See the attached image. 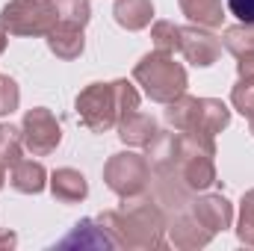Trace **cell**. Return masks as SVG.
I'll return each instance as SVG.
<instances>
[{
    "label": "cell",
    "instance_id": "7",
    "mask_svg": "<svg viewBox=\"0 0 254 251\" xmlns=\"http://www.w3.org/2000/svg\"><path fill=\"white\" fill-rule=\"evenodd\" d=\"M181 54L195 68H210L222 57V39L207 27H181Z\"/></svg>",
    "mask_w": 254,
    "mask_h": 251
},
{
    "label": "cell",
    "instance_id": "17",
    "mask_svg": "<svg viewBox=\"0 0 254 251\" xmlns=\"http://www.w3.org/2000/svg\"><path fill=\"white\" fill-rule=\"evenodd\" d=\"M9 184L21 195H39L48 187V169L42 163H36V160H21V163L12 166Z\"/></svg>",
    "mask_w": 254,
    "mask_h": 251
},
{
    "label": "cell",
    "instance_id": "13",
    "mask_svg": "<svg viewBox=\"0 0 254 251\" xmlns=\"http://www.w3.org/2000/svg\"><path fill=\"white\" fill-rule=\"evenodd\" d=\"M151 157V166L163 175L169 172H178V163H181V133H157L148 145V154Z\"/></svg>",
    "mask_w": 254,
    "mask_h": 251
},
{
    "label": "cell",
    "instance_id": "31",
    "mask_svg": "<svg viewBox=\"0 0 254 251\" xmlns=\"http://www.w3.org/2000/svg\"><path fill=\"white\" fill-rule=\"evenodd\" d=\"M15 246H18V237L12 231H0V249L9 251V249H15Z\"/></svg>",
    "mask_w": 254,
    "mask_h": 251
},
{
    "label": "cell",
    "instance_id": "27",
    "mask_svg": "<svg viewBox=\"0 0 254 251\" xmlns=\"http://www.w3.org/2000/svg\"><path fill=\"white\" fill-rule=\"evenodd\" d=\"M113 92H116V107H119V122L133 116L139 110V92L133 83L127 80H113Z\"/></svg>",
    "mask_w": 254,
    "mask_h": 251
},
{
    "label": "cell",
    "instance_id": "4",
    "mask_svg": "<svg viewBox=\"0 0 254 251\" xmlns=\"http://www.w3.org/2000/svg\"><path fill=\"white\" fill-rule=\"evenodd\" d=\"M104 184L125 201L142 198L148 184H151V163H148V157H142L136 151L113 154L107 160V166H104Z\"/></svg>",
    "mask_w": 254,
    "mask_h": 251
},
{
    "label": "cell",
    "instance_id": "2",
    "mask_svg": "<svg viewBox=\"0 0 254 251\" xmlns=\"http://www.w3.org/2000/svg\"><path fill=\"white\" fill-rule=\"evenodd\" d=\"M133 80L142 86V92L154 101V104H172L175 98H181L190 86L187 68L175 63L172 54H145L136 68H133Z\"/></svg>",
    "mask_w": 254,
    "mask_h": 251
},
{
    "label": "cell",
    "instance_id": "21",
    "mask_svg": "<svg viewBox=\"0 0 254 251\" xmlns=\"http://www.w3.org/2000/svg\"><path fill=\"white\" fill-rule=\"evenodd\" d=\"M24 133L15 125H0V166L12 169L15 163H21L24 157Z\"/></svg>",
    "mask_w": 254,
    "mask_h": 251
},
{
    "label": "cell",
    "instance_id": "28",
    "mask_svg": "<svg viewBox=\"0 0 254 251\" xmlns=\"http://www.w3.org/2000/svg\"><path fill=\"white\" fill-rule=\"evenodd\" d=\"M21 104V89L18 83L9 77V74H0V119L3 116H12Z\"/></svg>",
    "mask_w": 254,
    "mask_h": 251
},
{
    "label": "cell",
    "instance_id": "14",
    "mask_svg": "<svg viewBox=\"0 0 254 251\" xmlns=\"http://www.w3.org/2000/svg\"><path fill=\"white\" fill-rule=\"evenodd\" d=\"M48 187H51V195L63 204H80L89 195V184L77 169H57L48 178Z\"/></svg>",
    "mask_w": 254,
    "mask_h": 251
},
{
    "label": "cell",
    "instance_id": "33",
    "mask_svg": "<svg viewBox=\"0 0 254 251\" xmlns=\"http://www.w3.org/2000/svg\"><path fill=\"white\" fill-rule=\"evenodd\" d=\"M3 184H6V169L0 166V189H3Z\"/></svg>",
    "mask_w": 254,
    "mask_h": 251
},
{
    "label": "cell",
    "instance_id": "11",
    "mask_svg": "<svg viewBox=\"0 0 254 251\" xmlns=\"http://www.w3.org/2000/svg\"><path fill=\"white\" fill-rule=\"evenodd\" d=\"M60 249H116V243L98 219H80L71 234L60 240Z\"/></svg>",
    "mask_w": 254,
    "mask_h": 251
},
{
    "label": "cell",
    "instance_id": "25",
    "mask_svg": "<svg viewBox=\"0 0 254 251\" xmlns=\"http://www.w3.org/2000/svg\"><path fill=\"white\" fill-rule=\"evenodd\" d=\"M54 3H57V12H60L63 24L86 27L89 18H92V3L89 0H54Z\"/></svg>",
    "mask_w": 254,
    "mask_h": 251
},
{
    "label": "cell",
    "instance_id": "5",
    "mask_svg": "<svg viewBox=\"0 0 254 251\" xmlns=\"http://www.w3.org/2000/svg\"><path fill=\"white\" fill-rule=\"evenodd\" d=\"M74 107H77L80 125L92 133H110L113 127H119V107H116L113 83H89L77 95Z\"/></svg>",
    "mask_w": 254,
    "mask_h": 251
},
{
    "label": "cell",
    "instance_id": "32",
    "mask_svg": "<svg viewBox=\"0 0 254 251\" xmlns=\"http://www.w3.org/2000/svg\"><path fill=\"white\" fill-rule=\"evenodd\" d=\"M6 42H9V33H6L3 24H0V57H3V51H6Z\"/></svg>",
    "mask_w": 254,
    "mask_h": 251
},
{
    "label": "cell",
    "instance_id": "9",
    "mask_svg": "<svg viewBox=\"0 0 254 251\" xmlns=\"http://www.w3.org/2000/svg\"><path fill=\"white\" fill-rule=\"evenodd\" d=\"M192 216L216 237V234H222L234 225V204L225 195H201L192 204Z\"/></svg>",
    "mask_w": 254,
    "mask_h": 251
},
{
    "label": "cell",
    "instance_id": "18",
    "mask_svg": "<svg viewBox=\"0 0 254 251\" xmlns=\"http://www.w3.org/2000/svg\"><path fill=\"white\" fill-rule=\"evenodd\" d=\"M166 122L169 127H175L178 133H192L198 130V119H201V98H192V95H181L175 98L172 104H166Z\"/></svg>",
    "mask_w": 254,
    "mask_h": 251
},
{
    "label": "cell",
    "instance_id": "23",
    "mask_svg": "<svg viewBox=\"0 0 254 251\" xmlns=\"http://www.w3.org/2000/svg\"><path fill=\"white\" fill-rule=\"evenodd\" d=\"M151 39H154V48L160 54H172L175 57L181 51V27L175 21H154Z\"/></svg>",
    "mask_w": 254,
    "mask_h": 251
},
{
    "label": "cell",
    "instance_id": "22",
    "mask_svg": "<svg viewBox=\"0 0 254 251\" xmlns=\"http://www.w3.org/2000/svg\"><path fill=\"white\" fill-rule=\"evenodd\" d=\"M222 48H228L237 60L254 57V24H234L222 36Z\"/></svg>",
    "mask_w": 254,
    "mask_h": 251
},
{
    "label": "cell",
    "instance_id": "12",
    "mask_svg": "<svg viewBox=\"0 0 254 251\" xmlns=\"http://www.w3.org/2000/svg\"><path fill=\"white\" fill-rule=\"evenodd\" d=\"M166 234H169V243L175 246V249H184V251H195V249H204V246H210V240H213V234L195 219V216H181L178 222H172L169 228H166Z\"/></svg>",
    "mask_w": 254,
    "mask_h": 251
},
{
    "label": "cell",
    "instance_id": "3",
    "mask_svg": "<svg viewBox=\"0 0 254 251\" xmlns=\"http://www.w3.org/2000/svg\"><path fill=\"white\" fill-rule=\"evenodd\" d=\"M0 24L9 36H48L60 24V12L54 0H9L0 9Z\"/></svg>",
    "mask_w": 254,
    "mask_h": 251
},
{
    "label": "cell",
    "instance_id": "24",
    "mask_svg": "<svg viewBox=\"0 0 254 251\" xmlns=\"http://www.w3.org/2000/svg\"><path fill=\"white\" fill-rule=\"evenodd\" d=\"M237 240L254 249V189H249L240 201V219H237Z\"/></svg>",
    "mask_w": 254,
    "mask_h": 251
},
{
    "label": "cell",
    "instance_id": "29",
    "mask_svg": "<svg viewBox=\"0 0 254 251\" xmlns=\"http://www.w3.org/2000/svg\"><path fill=\"white\" fill-rule=\"evenodd\" d=\"M228 12L240 24H254V0H228Z\"/></svg>",
    "mask_w": 254,
    "mask_h": 251
},
{
    "label": "cell",
    "instance_id": "15",
    "mask_svg": "<svg viewBox=\"0 0 254 251\" xmlns=\"http://www.w3.org/2000/svg\"><path fill=\"white\" fill-rule=\"evenodd\" d=\"M119 139L125 142V145H130V148H148L151 145V139L160 133L157 130V122L148 116V113H133V116H127V119H122L119 122Z\"/></svg>",
    "mask_w": 254,
    "mask_h": 251
},
{
    "label": "cell",
    "instance_id": "1",
    "mask_svg": "<svg viewBox=\"0 0 254 251\" xmlns=\"http://www.w3.org/2000/svg\"><path fill=\"white\" fill-rule=\"evenodd\" d=\"M98 222L113 237L116 249H163L166 246V216L157 204L142 201L130 210H104Z\"/></svg>",
    "mask_w": 254,
    "mask_h": 251
},
{
    "label": "cell",
    "instance_id": "20",
    "mask_svg": "<svg viewBox=\"0 0 254 251\" xmlns=\"http://www.w3.org/2000/svg\"><path fill=\"white\" fill-rule=\"evenodd\" d=\"M231 125V110L219 98H201V119H198V133H222Z\"/></svg>",
    "mask_w": 254,
    "mask_h": 251
},
{
    "label": "cell",
    "instance_id": "30",
    "mask_svg": "<svg viewBox=\"0 0 254 251\" xmlns=\"http://www.w3.org/2000/svg\"><path fill=\"white\" fill-rule=\"evenodd\" d=\"M237 74L240 77H254V57H240L237 60Z\"/></svg>",
    "mask_w": 254,
    "mask_h": 251
},
{
    "label": "cell",
    "instance_id": "16",
    "mask_svg": "<svg viewBox=\"0 0 254 251\" xmlns=\"http://www.w3.org/2000/svg\"><path fill=\"white\" fill-rule=\"evenodd\" d=\"M113 18H116L119 27H125L130 33H139V30L151 27V21H154V3L151 0H116Z\"/></svg>",
    "mask_w": 254,
    "mask_h": 251
},
{
    "label": "cell",
    "instance_id": "10",
    "mask_svg": "<svg viewBox=\"0 0 254 251\" xmlns=\"http://www.w3.org/2000/svg\"><path fill=\"white\" fill-rule=\"evenodd\" d=\"M45 39H48L51 54H54L57 60H65V63L80 60L83 51H86V36H83V27H77V24H63V21H60Z\"/></svg>",
    "mask_w": 254,
    "mask_h": 251
},
{
    "label": "cell",
    "instance_id": "26",
    "mask_svg": "<svg viewBox=\"0 0 254 251\" xmlns=\"http://www.w3.org/2000/svg\"><path fill=\"white\" fill-rule=\"evenodd\" d=\"M231 104L240 116L254 119V77H240L237 86L231 89Z\"/></svg>",
    "mask_w": 254,
    "mask_h": 251
},
{
    "label": "cell",
    "instance_id": "8",
    "mask_svg": "<svg viewBox=\"0 0 254 251\" xmlns=\"http://www.w3.org/2000/svg\"><path fill=\"white\" fill-rule=\"evenodd\" d=\"M216 154H204V151H181V163H178V175L184 181V187L192 192H204L216 184Z\"/></svg>",
    "mask_w": 254,
    "mask_h": 251
},
{
    "label": "cell",
    "instance_id": "34",
    "mask_svg": "<svg viewBox=\"0 0 254 251\" xmlns=\"http://www.w3.org/2000/svg\"><path fill=\"white\" fill-rule=\"evenodd\" d=\"M249 122H252V125H249V130H252V136H254V119H249Z\"/></svg>",
    "mask_w": 254,
    "mask_h": 251
},
{
    "label": "cell",
    "instance_id": "6",
    "mask_svg": "<svg viewBox=\"0 0 254 251\" xmlns=\"http://www.w3.org/2000/svg\"><path fill=\"white\" fill-rule=\"evenodd\" d=\"M21 133H24V148L33 157H48L63 142V127H60L57 116L48 107L27 110L24 113V122H21Z\"/></svg>",
    "mask_w": 254,
    "mask_h": 251
},
{
    "label": "cell",
    "instance_id": "19",
    "mask_svg": "<svg viewBox=\"0 0 254 251\" xmlns=\"http://www.w3.org/2000/svg\"><path fill=\"white\" fill-rule=\"evenodd\" d=\"M178 6H181V12L190 18L192 24L207 27V30H216L225 21L222 0H178Z\"/></svg>",
    "mask_w": 254,
    "mask_h": 251
}]
</instances>
